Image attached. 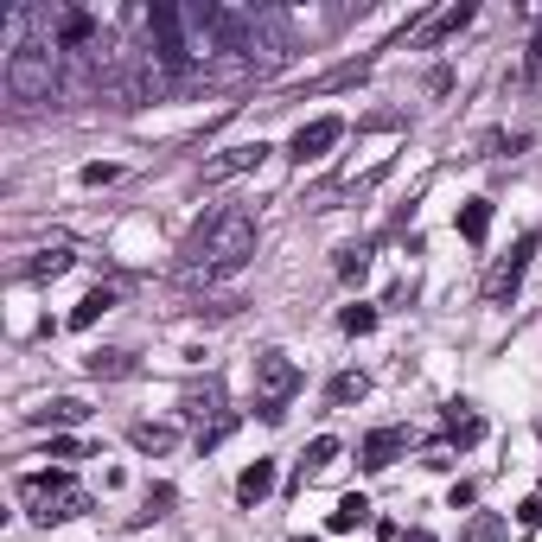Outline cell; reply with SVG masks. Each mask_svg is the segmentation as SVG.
<instances>
[{"label": "cell", "instance_id": "obj_1", "mask_svg": "<svg viewBox=\"0 0 542 542\" xmlns=\"http://www.w3.org/2000/svg\"><path fill=\"white\" fill-rule=\"evenodd\" d=\"M179 255H185L179 262L185 281H230L236 268H249V255H255V218L243 205H218V211H205L191 224Z\"/></svg>", "mask_w": 542, "mask_h": 542}, {"label": "cell", "instance_id": "obj_2", "mask_svg": "<svg viewBox=\"0 0 542 542\" xmlns=\"http://www.w3.org/2000/svg\"><path fill=\"white\" fill-rule=\"evenodd\" d=\"M39 13H7V96L13 102H51L58 96V45L32 39Z\"/></svg>", "mask_w": 542, "mask_h": 542}, {"label": "cell", "instance_id": "obj_3", "mask_svg": "<svg viewBox=\"0 0 542 542\" xmlns=\"http://www.w3.org/2000/svg\"><path fill=\"white\" fill-rule=\"evenodd\" d=\"M20 504H26V517L32 523H71V517H90V492L71 479V472H64V466H45V472H26V479H20Z\"/></svg>", "mask_w": 542, "mask_h": 542}, {"label": "cell", "instance_id": "obj_4", "mask_svg": "<svg viewBox=\"0 0 542 542\" xmlns=\"http://www.w3.org/2000/svg\"><path fill=\"white\" fill-rule=\"evenodd\" d=\"M300 383L307 377H300V364L288 351H262L255 358V409H288Z\"/></svg>", "mask_w": 542, "mask_h": 542}, {"label": "cell", "instance_id": "obj_5", "mask_svg": "<svg viewBox=\"0 0 542 542\" xmlns=\"http://www.w3.org/2000/svg\"><path fill=\"white\" fill-rule=\"evenodd\" d=\"M338 141H345V121H338V115H313V121H300V128H294V141H288V160H294V166H307V160H325Z\"/></svg>", "mask_w": 542, "mask_h": 542}, {"label": "cell", "instance_id": "obj_6", "mask_svg": "<svg viewBox=\"0 0 542 542\" xmlns=\"http://www.w3.org/2000/svg\"><path fill=\"white\" fill-rule=\"evenodd\" d=\"M268 160V141H236V147H224L218 160H205V185H224V179H236V173H249V166H262Z\"/></svg>", "mask_w": 542, "mask_h": 542}, {"label": "cell", "instance_id": "obj_7", "mask_svg": "<svg viewBox=\"0 0 542 542\" xmlns=\"http://www.w3.org/2000/svg\"><path fill=\"white\" fill-rule=\"evenodd\" d=\"M536 249H542V236H536V230H529V236H517V249H511V262L498 268V275H492V288H485L492 300H511V294L523 288V275H529V255H536Z\"/></svg>", "mask_w": 542, "mask_h": 542}, {"label": "cell", "instance_id": "obj_8", "mask_svg": "<svg viewBox=\"0 0 542 542\" xmlns=\"http://www.w3.org/2000/svg\"><path fill=\"white\" fill-rule=\"evenodd\" d=\"M402 447H409V434H402V428H370L364 447H358V466H364V472H389V466L402 459Z\"/></svg>", "mask_w": 542, "mask_h": 542}, {"label": "cell", "instance_id": "obj_9", "mask_svg": "<svg viewBox=\"0 0 542 542\" xmlns=\"http://www.w3.org/2000/svg\"><path fill=\"white\" fill-rule=\"evenodd\" d=\"M268 492H275V459H255V466H243V472H236V504H249V511H255Z\"/></svg>", "mask_w": 542, "mask_h": 542}, {"label": "cell", "instance_id": "obj_10", "mask_svg": "<svg viewBox=\"0 0 542 542\" xmlns=\"http://www.w3.org/2000/svg\"><path fill=\"white\" fill-rule=\"evenodd\" d=\"M447 440H453V447H479V440H485V422H479L472 402H447Z\"/></svg>", "mask_w": 542, "mask_h": 542}, {"label": "cell", "instance_id": "obj_11", "mask_svg": "<svg viewBox=\"0 0 542 542\" xmlns=\"http://www.w3.org/2000/svg\"><path fill=\"white\" fill-rule=\"evenodd\" d=\"M364 523H370V498H364V492H345V498L332 504V517H325L332 536H351V529H364Z\"/></svg>", "mask_w": 542, "mask_h": 542}, {"label": "cell", "instance_id": "obj_12", "mask_svg": "<svg viewBox=\"0 0 542 542\" xmlns=\"http://www.w3.org/2000/svg\"><path fill=\"white\" fill-rule=\"evenodd\" d=\"M453 230H459L472 249H479V243L492 236V198H466V205H459V218H453Z\"/></svg>", "mask_w": 542, "mask_h": 542}, {"label": "cell", "instance_id": "obj_13", "mask_svg": "<svg viewBox=\"0 0 542 542\" xmlns=\"http://www.w3.org/2000/svg\"><path fill=\"white\" fill-rule=\"evenodd\" d=\"M185 415H198V422H205V415H211V422H218V415H230V409H224V383H218V377L191 383V389H185Z\"/></svg>", "mask_w": 542, "mask_h": 542}, {"label": "cell", "instance_id": "obj_14", "mask_svg": "<svg viewBox=\"0 0 542 542\" xmlns=\"http://www.w3.org/2000/svg\"><path fill=\"white\" fill-rule=\"evenodd\" d=\"M472 20H479V7H472V0H459V7H447V13H440V20L428 26V39H422V45H440V39H459V32H466Z\"/></svg>", "mask_w": 542, "mask_h": 542}, {"label": "cell", "instance_id": "obj_15", "mask_svg": "<svg viewBox=\"0 0 542 542\" xmlns=\"http://www.w3.org/2000/svg\"><path fill=\"white\" fill-rule=\"evenodd\" d=\"M370 395V383L358 377V370H338L332 383H325V402H332V409H351V402H364Z\"/></svg>", "mask_w": 542, "mask_h": 542}, {"label": "cell", "instance_id": "obj_16", "mask_svg": "<svg viewBox=\"0 0 542 542\" xmlns=\"http://www.w3.org/2000/svg\"><path fill=\"white\" fill-rule=\"evenodd\" d=\"M109 307H115V288H90V294L77 300V313H71V332H90Z\"/></svg>", "mask_w": 542, "mask_h": 542}, {"label": "cell", "instance_id": "obj_17", "mask_svg": "<svg viewBox=\"0 0 542 542\" xmlns=\"http://www.w3.org/2000/svg\"><path fill=\"white\" fill-rule=\"evenodd\" d=\"M84 370H90V377H102V383H115V377H134V358H128V351H90V358H84Z\"/></svg>", "mask_w": 542, "mask_h": 542}, {"label": "cell", "instance_id": "obj_18", "mask_svg": "<svg viewBox=\"0 0 542 542\" xmlns=\"http://www.w3.org/2000/svg\"><path fill=\"white\" fill-rule=\"evenodd\" d=\"M128 440L141 447V453H173V440H179V434H173V428H160V422H134V428H128Z\"/></svg>", "mask_w": 542, "mask_h": 542}, {"label": "cell", "instance_id": "obj_19", "mask_svg": "<svg viewBox=\"0 0 542 542\" xmlns=\"http://www.w3.org/2000/svg\"><path fill=\"white\" fill-rule=\"evenodd\" d=\"M32 422H39V428H45V422H58V428H77V422H90V409H84L77 395H64V402H51V409H39Z\"/></svg>", "mask_w": 542, "mask_h": 542}, {"label": "cell", "instance_id": "obj_20", "mask_svg": "<svg viewBox=\"0 0 542 542\" xmlns=\"http://www.w3.org/2000/svg\"><path fill=\"white\" fill-rule=\"evenodd\" d=\"M71 268V249H39V262H26V281H58Z\"/></svg>", "mask_w": 542, "mask_h": 542}, {"label": "cell", "instance_id": "obj_21", "mask_svg": "<svg viewBox=\"0 0 542 542\" xmlns=\"http://www.w3.org/2000/svg\"><path fill=\"white\" fill-rule=\"evenodd\" d=\"M459 542H504V517L498 511H479V517L459 529Z\"/></svg>", "mask_w": 542, "mask_h": 542}, {"label": "cell", "instance_id": "obj_22", "mask_svg": "<svg viewBox=\"0 0 542 542\" xmlns=\"http://www.w3.org/2000/svg\"><path fill=\"white\" fill-rule=\"evenodd\" d=\"M236 422H243V415H236V409H230V415H218V422H211V428H198V453H211V447H224V440H230V434H236Z\"/></svg>", "mask_w": 542, "mask_h": 542}, {"label": "cell", "instance_id": "obj_23", "mask_svg": "<svg viewBox=\"0 0 542 542\" xmlns=\"http://www.w3.org/2000/svg\"><path fill=\"white\" fill-rule=\"evenodd\" d=\"M370 275V249H338V281H364Z\"/></svg>", "mask_w": 542, "mask_h": 542}, {"label": "cell", "instance_id": "obj_24", "mask_svg": "<svg viewBox=\"0 0 542 542\" xmlns=\"http://www.w3.org/2000/svg\"><path fill=\"white\" fill-rule=\"evenodd\" d=\"M338 325H345L351 338H364V332H377V307H364V300H358V307L338 313Z\"/></svg>", "mask_w": 542, "mask_h": 542}, {"label": "cell", "instance_id": "obj_25", "mask_svg": "<svg viewBox=\"0 0 542 542\" xmlns=\"http://www.w3.org/2000/svg\"><path fill=\"white\" fill-rule=\"evenodd\" d=\"M173 504H179V492H173V485H147V511L134 517V523H154V517H166Z\"/></svg>", "mask_w": 542, "mask_h": 542}, {"label": "cell", "instance_id": "obj_26", "mask_svg": "<svg viewBox=\"0 0 542 542\" xmlns=\"http://www.w3.org/2000/svg\"><path fill=\"white\" fill-rule=\"evenodd\" d=\"M332 459H338V440H332V434L307 440V472H319V466H332Z\"/></svg>", "mask_w": 542, "mask_h": 542}, {"label": "cell", "instance_id": "obj_27", "mask_svg": "<svg viewBox=\"0 0 542 542\" xmlns=\"http://www.w3.org/2000/svg\"><path fill=\"white\" fill-rule=\"evenodd\" d=\"M472 504H479V485H472V479H453V492H447V511H472Z\"/></svg>", "mask_w": 542, "mask_h": 542}, {"label": "cell", "instance_id": "obj_28", "mask_svg": "<svg viewBox=\"0 0 542 542\" xmlns=\"http://www.w3.org/2000/svg\"><path fill=\"white\" fill-rule=\"evenodd\" d=\"M121 179V166H109V160H96V166H84V185H115Z\"/></svg>", "mask_w": 542, "mask_h": 542}, {"label": "cell", "instance_id": "obj_29", "mask_svg": "<svg viewBox=\"0 0 542 542\" xmlns=\"http://www.w3.org/2000/svg\"><path fill=\"white\" fill-rule=\"evenodd\" d=\"M395 542H434V536H428V529H402Z\"/></svg>", "mask_w": 542, "mask_h": 542}, {"label": "cell", "instance_id": "obj_30", "mask_svg": "<svg viewBox=\"0 0 542 542\" xmlns=\"http://www.w3.org/2000/svg\"><path fill=\"white\" fill-rule=\"evenodd\" d=\"M529 64H542V26H536V39H529Z\"/></svg>", "mask_w": 542, "mask_h": 542}, {"label": "cell", "instance_id": "obj_31", "mask_svg": "<svg viewBox=\"0 0 542 542\" xmlns=\"http://www.w3.org/2000/svg\"><path fill=\"white\" fill-rule=\"evenodd\" d=\"M294 542H319V536H294Z\"/></svg>", "mask_w": 542, "mask_h": 542}, {"label": "cell", "instance_id": "obj_32", "mask_svg": "<svg viewBox=\"0 0 542 542\" xmlns=\"http://www.w3.org/2000/svg\"><path fill=\"white\" fill-rule=\"evenodd\" d=\"M536 434H542V415H536Z\"/></svg>", "mask_w": 542, "mask_h": 542}]
</instances>
